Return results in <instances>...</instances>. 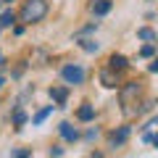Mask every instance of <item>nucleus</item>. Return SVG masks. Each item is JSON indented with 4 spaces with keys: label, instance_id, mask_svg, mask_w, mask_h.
Masks as SVG:
<instances>
[{
    "label": "nucleus",
    "instance_id": "f257e3e1",
    "mask_svg": "<svg viewBox=\"0 0 158 158\" xmlns=\"http://www.w3.org/2000/svg\"><path fill=\"white\" fill-rule=\"evenodd\" d=\"M45 16H48V0H27L21 6V13H19L24 24H37Z\"/></svg>",
    "mask_w": 158,
    "mask_h": 158
},
{
    "label": "nucleus",
    "instance_id": "f03ea898",
    "mask_svg": "<svg viewBox=\"0 0 158 158\" xmlns=\"http://www.w3.org/2000/svg\"><path fill=\"white\" fill-rule=\"evenodd\" d=\"M61 77L66 85H82L85 82V69L79 66V63H66L61 69Z\"/></svg>",
    "mask_w": 158,
    "mask_h": 158
},
{
    "label": "nucleus",
    "instance_id": "7ed1b4c3",
    "mask_svg": "<svg viewBox=\"0 0 158 158\" xmlns=\"http://www.w3.org/2000/svg\"><path fill=\"white\" fill-rule=\"evenodd\" d=\"M132 135V127H118V129H113L111 135H108V145L111 148H121L127 140H129Z\"/></svg>",
    "mask_w": 158,
    "mask_h": 158
},
{
    "label": "nucleus",
    "instance_id": "20e7f679",
    "mask_svg": "<svg viewBox=\"0 0 158 158\" xmlns=\"http://www.w3.org/2000/svg\"><path fill=\"white\" fill-rule=\"evenodd\" d=\"M140 95V82H127L124 87H121V103H129V100H135V98Z\"/></svg>",
    "mask_w": 158,
    "mask_h": 158
},
{
    "label": "nucleus",
    "instance_id": "39448f33",
    "mask_svg": "<svg viewBox=\"0 0 158 158\" xmlns=\"http://www.w3.org/2000/svg\"><path fill=\"white\" fill-rule=\"evenodd\" d=\"M100 82H103V87H116L118 85V71H113V69H103V71H100Z\"/></svg>",
    "mask_w": 158,
    "mask_h": 158
},
{
    "label": "nucleus",
    "instance_id": "423d86ee",
    "mask_svg": "<svg viewBox=\"0 0 158 158\" xmlns=\"http://www.w3.org/2000/svg\"><path fill=\"white\" fill-rule=\"evenodd\" d=\"M127 66H129V61H127L124 56H118V53H113V56L108 58V69H113V71H124Z\"/></svg>",
    "mask_w": 158,
    "mask_h": 158
},
{
    "label": "nucleus",
    "instance_id": "0eeeda50",
    "mask_svg": "<svg viewBox=\"0 0 158 158\" xmlns=\"http://www.w3.org/2000/svg\"><path fill=\"white\" fill-rule=\"evenodd\" d=\"M58 132H61V137H63V140H69V142H74V140H79V132L74 129V127L69 124V121H63V124L58 127Z\"/></svg>",
    "mask_w": 158,
    "mask_h": 158
},
{
    "label": "nucleus",
    "instance_id": "6e6552de",
    "mask_svg": "<svg viewBox=\"0 0 158 158\" xmlns=\"http://www.w3.org/2000/svg\"><path fill=\"white\" fill-rule=\"evenodd\" d=\"M77 118H79V121H92V118H95V106L85 103V106L77 111Z\"/></svg>",
    "mask_w": 158,
    "mask_h": 158
},
{
    "label": "nucleus",
    "instance_id": "1a4fd4ad",
    "mask_svg": "<svg viewBox=\"0 0 158 158\" xmlns=\"http://www.w3.org/2000/svg\"><path fill=\"white\" fill-rule=\"evenodd\" d=\"M111 0H95V3H92V13H95V16H106L108 11H111Z\"/></svg>",
    "mask_w": 158,
    "mask_h": 158
},
{
    "label": "nucleus",
    "instance_id": "9d476101",
    "mask_svg": "<svg viewBox=\"0 0 158 158\" xmlns=\"http://www.w3.org/2000/svg\"><path fill=\"white\" fill-rule=\"evenodd\" d=\"M50 113H53V106H45V108H42V111H37V113H34L32 124H34V127H37V124H42V121H45V118L50 116Z\"/></svg>",
    "mask_w": 158,
    "mask_h": 158
},
{
    "label": "nucleus",
    "instance_id": "9b49d317",
    "mask_svg": "<svg viewBox=\"0 0 158 158\" xmlns=\"http://www.w3.org/2000/svg\"><path fill=\"white\" fill-rule=\"evenodd\" d=\"M66 95H69L66 87H53V90H50V98H53L56 103H66Z\"/></svg>",
    "mask_w": 158,
    "mask_h": 158
},
{
    "label": "nucleus",
    "instance_id": "f8f14e48",
    "mask_svg": "<svg viewBox=\"0 0 158 158\" xmlns=\"http://www.w3.org/2000/svg\"><path fill=\"white\" fill-rule=\"evenodd\" d=\"M16 24V13L13 11H3L0 13V27H13Z\"/></svg>",
    "mask_w": 158,
    "mask_h": 158
},
{
    "label": "nucleus",
    "instance_id": "ddd939ff",
    "mask_svg": "<svg viewBox=\"0 0 158 158\" xmlns=\"http://www.w3.org/2000/svg\"><path fill=\"white\" fill-rule=\"evenodd\" d=\"M137 37H140L142 42H148V45H150L153 40H156V32H153V29H148V27H142V29H137Z\"/></svg>",
    "mask_w": 158,
    "mask_h": 158
},
{
    "label": "nucleus",
    "instance_id": "4468645a",
    "mask_svg": "<svg viewBox=\"0 0 158 158\" xmlns=\"http://www.w3.org/2000/svg\"><path fill=\"white\" fill-rule=\"evenodd\" d=\"M24 121H27V113H24L21 108H16V111H13V124H16V129H21Z\"/></svg>",
    "mask_w": 158,
    "mask_h": 158
},
{
    "label": "nucleus",
    "instance_id": "2eb2a0df",
    "mask_svg": "<svg viewBox=\"0 0 158 158\" xmlns=\"http://www.w3.org/2000/svg\"><path fill=\"white\" fill-rule=\"evenodd\" d=\"M79 45H82V50H87V53H98V42L95 40H82Z\"/></svg>",
    "mask_w": 158,
    "mask_h": 158
},
{
    "label": "nucleus",
    "instance_id": "dca6fc26",
    "mask_svg": "<svg viewBox=\"0 0 158 158\" xmlns=\"http://www.w3.org/2000/svg\"><path fill=\"white\" fill-rule=\"evenodd\" d=\"M156 50H158L156 45H142V50H140V56H142V58H153V56H156Z\"/></svg>",
    "mask_w": 158,
    "mask_h": 158
},
{
    "label": "nucleus",
    "instance_id": "f3484780",
    "mask_svg": "<svg viewBox=\"0 0 158 158\" xmlns=\"http://www.w3.org/2000/svg\"><path fill=\"white\" fill-rule=\"evenodd\" d=\"M29 156H32V153H29L27 148H24V150H16V153H13V158H29Z\"/></svg>",
    "mask_w": 158,
    "mask_h": 158
},
{
    "label": "nucleus",
    "instance_id": "a211bd4d",
    "mask_svg": "<svg viewBox=\"0 0 158 158\" xmlns=\"http://www.w3.org/2000/svg\"><path fill=\"white\" fill-rule=\"evenodd\" d=\"M156 140V135H153V132H145V135H142V142H153Z\"/></svg>",
    "mask_w": 158,
    "mask_h": 158
},
{
    "label": "nucleus",
    "instance_id": "6ab92c4d",
    "mask_svg": "<svg viewBox=\"0 0 158 158\" xmlns=\"http://www.w3.org/2000/svg\"><path fill=\"white\" fill-rule=\"evenodd\" d=\"M61 153H63V148H50V156H53V158H58Z\"/></svg>",
    "mask_w": 158,
    "mask_h": 158
},
{
    "label": "nucleus",
    "instance_id": "aec40b11",
    "mask_svg": "<svg viewBox=\"0 0 158 158\" xmlns=\"http://www.w3.org/2000/svg\"><path fill=\"white\" fill-rule=\"evenodd\" d=\"M148 71H150V74H158V61L150 63V66H148Z\"/></svg>",
    "mask_w": 158,
    "mask_h": 158
},
{
    "label": "nucleus",
    "instance_id": "412c9836",
    "mask_svg": "<svg viewBox=\"0 0 158 158\" xmlns=\"http://www.w3.org/2000/svg\"><path fill=\"white\" fill-rule=\"evenodd\" d=\"M148 127H158V116H153L150 121H148Z\"/></svg>",
    "mask_w": 158,
    "mask_h": 158
},
{
    "label": "nucleus",
    "instance_id": "4be33fe9",
    "mask_svg": "<svg viewBox=\"0 0 158 158\" xmlns=\"http://www.w3.org/2000/svg\"><path fill=\"white\" fill-rule=\"evenodd\" d=\"M3 85H6V77H3V74H0V87H3Z\"/></svg>",
    "mask_w": 158,
    "mask_h": 158
},
{
    "label": "nucleus",
    "instance_id": "5701e85b",
    "mask_svg": "<svg viewBox=\"0 0 158 158\" xmlns=\"http://www.w3.org/2000/svg\"><path fill=\"white\" fill-rule=\"evenodd\" d=\"M153 145H156V148H158V135H156V140H153Z\"/></svg>",
    "mask_w": 158,
    "mask_h": 158
},
{
    "label": "nucleus",
    "instance_id": "b1692460",
    "mask_svg": "<svg viewBox=\"0 0 158 158\" xmlns=\"http://www.w3.org/2000/svg\"><path fill=\"white\" fill-rule=\"evenodd\" d=\"M0 3H13V0H0Z\"/></svg>",
    "mask_w": 158,
    "mask_h": 158
},
{
    "label": "nucleus",
    "instance_id": "393cba45",
    "mask_svg": "<svg viewBox=\"0 0 158 158\" xmlns=\"http://www.w3.org/2000/svg\"><path fill=\"white\" fill-rule=\"evenodd\" d=\"M0 63H3V53H0Z\"/></svg>",
    "mask_w": 158,
    "mask_h": 158
},
{
    "label": "nucleus",
    "instance_id": "a878e982",
    "mask_svg": "<svg viewBox=\"0 0 158 158\" xmlns=\"http://www.w3.org/2000/svg\"><path fill=\"white\" fill-rule=\"evenodd\" d=\"M0 29H3V27H0Z\"/></svg>",
    "mask_w": 158,
    "mask_h": 158
}]
</instances>
